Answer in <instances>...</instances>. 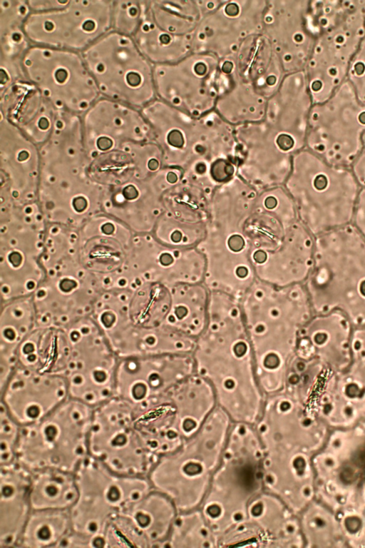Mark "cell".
I'll return each mask as SVG.
<instances>
[{
    "mask_svg": "<svg viewBox=\"0 0 365 548\" xmlns=\"http://www.w3.org/2000/svg\"><path fill=\"white\" fill-rule=\"evenodd\" d=\"M192 356L195 373L210 382L217 406L232 422L255 425L265 395L257 377L240 300L210 292L207 324Z\"/></svg>",
    "mask_w": 365,
    "mask_h": 548,
    "instance_id": "cell-1",
    "label": "cell"
},
{
    "mask_svg": "<svg viewBox=\"0 0 365 548\" xmlns=\"http://www.w3.org/2000/svg\"><path fill=\"white\" fill-rule=\"evenodd\" d=\"M259 385L264 395L284 389L299 335L313 312L304 284L276 287L256 280L240 300Z\"/></svg>",
    "mask_w": 365,
    "mask_h": 548,
    "instance_id": "cell-2",
    "label": "cell"
},
{
    "mask_svg": "<svg viewBox=\"0 0 365 548\" xmlns=\"http://www.w3.org/2000/svg\"><path fill=\"white\" fill-rule=\"evenodd\" d=\"M312 310L341 308L365 325V239L351 225L314 237L312 270L304 283Z\"/></svg>",
    "mask_w": 365,
    "mask_h": 548,
    "instance_id": "cell-3",
    "label": "cell"
},
{
    "mask_svg": "<svg viewBox=\"0 0 365 548\" xmlns=\"http://www.w3.org/2000/svg\"><path fill=\"white\" fill-rule=\"evenodd\" d=\"M299 221L314 237L351 223L361 188L351 168L334 166L304 148L284 186Z\"/></svg>",
    "mask_w": 365,
    "mask_h": 548,
    "instance_id": "cell-4",
    "label": "cell"
},
{
    "mask_svg": "<svg viewBox=\"0 0 365 548\" xmlns=\"http://www.w3.org/2000/svg\"><path fill=\"white\" fill-rule=\"evenodd\" d=\"M232 421L218 406L200 430L176 450L158 457L147 477L178 512L199 508L217 470Z\"/></svg>",
    "mask_w": 365,
    "mask_h": 548,
    "instance_id": "cell-5",
    "label": "cell"
},
{
    "mask_svg": "<svg viewBox=\"0 0 365 548\" xmlns=\"http://www.w3.org/2000/svg\"><path fill=\"white\" fill-rule=\"evenodd\" d=\"M263 455L254 425L232 422L220 463L199 507L218 539L246 518L250 502L264 490Z\"/></svg>",
    "mask_w": 365,
    "mask_h": 548,
    "instance_id": "cell-6",
    "label": "cell"
},
{
    "mask_svg": "<svg viewBox=\"0 0 365 548\" xmlns=\"http://www.w3.org/2000/svg\"><path fill=\"white\" fill-rule=\"evenodd\" d=\"M251 209L250 203L237 196L223 195L211 201L207 233L196 246L205 260L202 283L210 292L240 300L257 280L244 233Z\"/></svg>",
    "mask_w": 365,
    "mask_h": 548,
    "instance_id": "cell-7",
    "label": "cell"
},
{
    "mask_svg": "<svg viewBox=\"0 0 365 548\" xmlns=\"http://www.w3.org/2000/svg\"><path fill=\"white\" fill-rule=\"evenodd\" d=\"M319 31L304 68L313 103L346 80L365 36V0H313Z\"/></svg>",
    "mask_w": 365,
    "mask_h": 548,
    "instance_id": "cell-8",
    "label": "cell"
},
{
    "mask_svg": "<svg viewBox=\"0 0 365 548\" xmlns=\"http://www.w3.org/2000/svg\"><path fill=\"white\" fill-rule=\"evenodd\" d=\"M93 411V407L69 397L42 420L22 427L16 462L31 472L56 469L75 473L89 456Z\"/></svg>",
    "mask_w": 365,
    "mask_h": 548,
    "instance_id": "cell-9",
    "label": "cell"
},
{
    "mask_svg": "<svg viewBox=\"0 0 365 548\" xmlns=\"http://www.w3.org/2000/svg\"><path fill=\"white\" fill-rule=\"evenodd\" d=\"M78 497L69 509L71 531L103 547L108 521L139 500L153 488L147 476L113 472L88 456L75 472Z\"/></svg>",
    "mask_w": 365,
    "mask_h": 548,
    "instance_id": "cell-10",
    "label": "cell"
},
{
    "mask_svg": "<svg viewBox=\"0 0 365 548\" xmlns=\"http://www.w3.org/2000/svg\"><path fill=\"white\" fill-rule=\"evenodd\" d=\"M81 54L101 96L138 109L157 98L153 65L133 37L110 30Z\"/></svg>",
    "mask_w": 365,
    "mask_h": 548,
    "instance_id": "cell-11",
    "label": "cell"
},
{
    "mask_svg": "<svg viewBox=\"0 0 365 548\" xmlns=\"http://www.w3.org/2000/svg\"><path fill=\"white\" fill-rule=\"evenodd\" d=\"M68 349L61 375L70 398L96 407L115 395L118 357L91 316L64 326Z\"/></svg>",
    "mask_w": 365,
    "mask_h": 548,
    "instance_id": "cell-12",
    "label": "cell"
},
{
    "mask_svg": "<svg viewBox=\"0 0 365 548\" xmlns=\"http://www.w3.org/2000/svg\"><path fill=\"white\" fill-rule=\"evenodd\" d=\"M364 133L365 103L346 79L328 99L313 103L306 148L330 164L351 168Z\"/></svg>",
    "mask_w": 365,
    "mask_h": 548,
    "instance_id": "cell-13",
    "label": "cell"
},
{
    "mask_svg": "<svg viewBox=\"0 0 365 548\" xmlns=\"http://www.w3.org/2000/svg\"><path fill=\"white\" fill-rule=\"evenodd\" d=\"M21 71L56 111L83 115L101 96L81 54L31 45Z\"/></svg>",
    "mask_w": 365,
    "mask_h": 548,
    "instance_id": "cell-14",
    "label": "cell"
},
{
    "mask_svg": "<svg viewBox=\"0 0 365 548\" xmlns=\"http://www.w3.org/2000/svg\"><path fill=\"white\" fill-rule=\"evenodd\" d=\"M153 81L158 99L198 118L215 111L232 78L214 54L192 53L176 63L153 65Z\"/></svg>",
    "mask_w": 365,
    "mask_h": 548,
    "instance_id": "cell-15",
    "label": "cell"
},
{
    "mask_svg": "<svg viewBox=\"0 0 365 548\" xmlns=\"http://www.w3.org/2000/svg\"><path fill=\"white\" fill-rule=\"evenodd\" d=\"M88 450L90 457L123 475L147 476L158 460L134 427L132 405L115 396L93 408Z\"/></svg>",
    "mask_w": 365,
    "mask_h": 548,
    "instance_id": "cell-16",
    "label": "cell"
},
{
    "mask_svg": "<svg viewBox=\"0 0 365 548\" xmlns=\"http://www.w3.org/2000/svg\"><path fill=\"white\" fill-rule=\"evenodd\" d=\"M113 1L69 0L63 8L30 12L23 24L31 45L81 53L112 30Z\"/></svg>",
    "mask_w": 365,
    "mask_h": 548,
    "instance_id": "cell-17",
    "label": "cell"
},
{
    "mask_svg": "<svg viewBox=\"0 0 365 548\" xmlns=\"http://www.w3.org/2000/svg\"><path fill=\"white\" fill-rule=\"evenodd\" d=\"M194 373L192 355L118 358L114 396L135 408H150L165 402L173 387Z\"/></svg>",
    "mask_w": 365,
    "mask_h": 548,
    "instance_id": "cell-18",
    "label": "cell"
},
{
    "mask_svg": "<svg viewBox=\"0 0 365 548\" xmlns=\"http://www.w3.org/2000/svg\"><path fill=\"white\" fill-rule=\"evenodd\" d=\"M267 2L263 34L286 73L304 71L319 31L312 0Z\"/></svg>",
    "mask_w": 365,
    "mask_h": 548,
    "instance_id": "cell-19",
    "label": "cell"
},
{
    "mask_svg": "<svg viewBox=\"0 0 365 548\" xmlns=\"http://www.w3.org/2000/svg\"><path fill=\"white\" fill-rule=\"evenodd\" d=\"M279 133L264 120L234 126L237 175L258 191L284 186L291 172Z\"/></svg>",
    "mask_w": 365,
    "mask_h": 548,
    "instance_id": "cell-20",
    "label": "cell"
},
{
    "mask_svg": "<svg viewBox=\"0 0 365 548\" xmlns=\"http://www.w3.org/2000/svg\"><path fill=\"white\" fill-rule=\"evenodd\" d=\"M81 121L87 154L93 158L129 143L153 141L140 109L103 96L81 115Z\"/></svg>",
    "mask_w": 365,
    "mask_h": 548,
    "instance_id": "cell-21",
    "label": "cell"
},
{
    "mask_svg": "<svg viewBox=\"0 0 365 548\" xmlns=\"http://www.w3.org/2000/svg\"><path fill=\"white\" fill-rule=\"evenodd\" d=\"M68 398L63 376L19 365L1 384V406L21 427L42 420Z\"/></svg>",
    "mask_w": 365,
    "mask_h": 548,
    "instance_id": "cell-22",
    "label": "cell"
},
{
    "mask_svg": "<svg viewBox=\"0 0 365 548\" xmlns=\"http://www.w3.org/2000/svg\"><path fill=\"white\" fill-rule=\"evenodd\" d=\"M240 1H221L205 14L194 32L193 53H208L222 59L237 53L248 37L263 31V15L267 1L262 6L240 5Z\"/></svg>",
    "mask_w": 365,
    "mask_h": 548,
    "instance_id": "cell-23",
    "label": "cell"
},
{
    "mask_svg": "<svg viewBox=\"0 0 365 548\" xmlns=\"http://www.w3.org/2000/svg\"><path fill=\"white\" fill-rule=\"evenodd\" d=\"M212 194L185 179L163 197L162 243L178 248L196 247L205 237Z\"/></svg>",
    "mask_w": 365,
    "mask_h": 548,
    "instance_id": "cell-24",
    "label": "cell"
},
{
    "mask_svg": "<svg viewBox=\"0 0 365 548\" xmlns=\"http://www.w3.org/2000/svg\"><path fill=\"white\" fill-rule=\"evenodd\" d=\"M314 236L298 220L272 251H255L251 262L256 278L276 287L304 284L314 261Z\"/></svg>",
    "mask_w": 365,
    "mask_h": 548,
    "instance_id": "cell-25",
    "label": "cell"
},
{
    "mask_svg": "<svg viewBox=\"0 0 365 548\" xmlns=\"http://www.w3.org/2000/svg\"><path fill=\"white\" fill-rule=\"evenodd\" d=\"M298 220L294 202L283 186L259 191L244 226L251 254L277 248Z\"/></svg>",
    "mask_w": 365,
    "mask_h": 548,
    "instance_id": "cell-26",
    "label": "cell"
},
{
    "mask_svg": "<svg viewBox=\"0 0 365 548\" xmlns=\"http://www.w3.org/2000/svg\"><path fill=\"white\" fill-rule=\"evenodd\" d=\"M0 114L36 145H41L51 133L56 110L23 77L0 88Z\"/></svg>",
    "mask_w": 365,
    "mask_h": 548,
    "instance_id": "cell-27",
    "label": "cell"
},
{
    "mask_svg": "<svg viewBox=\"0 0 365 548\" xmlns=\"http://www.w3.org/2000/svg\"><path fill=\"white\" fill-rule=\"evenodd\" d=\"M313 105L304 71L287 73L268 99L264 121L277 132L305 143Z\"/></svg>",
    "mask_w": 365,
    "mask_h": 548,
    "instance_id": "cell-28",
    "label": "cell"
},
{
    "mask_svg": "<svg viewBox=\"0 0 365 548\" xmlns=\"http://www.w3.org/2000/svg\"><path fill=\"white\" fill-rule=\"evenodd\" d=\"M0 470V547H17L32 510L31 471L17 462Z\"/></svg>",
    "mask_w": 365,
    "mask_h": 548,
    "instance_id": "cell-29",
    "label": "cell"
},
{
    "mask_svg": "<svg viewBox=\"0 0 365 548\" xmlns=\"http://www.w3.org/2000/svg\"><path fill=\"white\" fill-rule=\"evenodd\" d=\"M168 397L175 410L178 433L184 442L200 430L217 406L212 387L196 373L173 387Z\"/></svg>",
    "mask_w": 365,
    "mask_h": 548,
    "instance_id": "cell-30",
    "label": "cell"
},
{
    "mask_svg": "<svg viewBox=\"0 0 365 548\" xmlns=\"http://www.w3.org/2000/svg\"><path fill=\"white\" fill-rule=\"evenodd\" d=\"M30 12L27 0H0V88L24 77L21 59L31 44L23 24Z\"/></svg>",
    "mask_w": 365,
    "mask_h": 548,
    "instance_id": "cell-31",
    "label": "cell"
},
{
    "mask_svg": "<svg viewBox=\"0 0 365 548\" xmlns=\"http://www.w3.org/2000/svg\"><path fill=\"white\" fill-rule=\"evenodd\" d=\"M291 514L279 498L263 490L250 502L245 519L258 532L262 547H297L293 541L297 524Z\"/></svg>",
    "mask_w": 365,
    "mask_h": 548,
    "instance_id": "cell-32",
    "label": "cell"
},
{
    "mask_svg": "<svg viewBox=\"0 0 365 548\" xmlns=\"http://www.w3.org/2000/svg\"><path fill=\"white\" fill-rule=\"evenodd\" d=\"M121 512L131 520L148 547H163L178 510L170 497L152 489Z\"/></svg>",
    "mask_w": 365,
    "mask_h": 548,
    "instance_id": "cell-33",
    "label": "cell"
},
{
    "mask_svg": "<svg viewBox=\"0 0 365 548\" xmlns=\"http://www.w3.org/2000/svg\"><path fill=\"white\" fill-rule=\"evenodd\" d=\"M1 382L16 367L15 355L19 345L37 326L36 310L32 296L1 303Z\"/></svg>",
    "mask_w": 365,
    "mask_h": 548,
    "instance_id": "cell-34",
    "label": "cell"
},
{
    "mask_svg": "<svg viewBox=\"0 0 365 548\" xmlns=\"http://www.w3.org/2000/svg\"><path fill=\"white\" fill-rule=\"evenodd\" d=\"M171 302L164 326L197 339L208 320L210 291L202 283L170 287Z\"/></svg>",
    "mask_w": 365,
    "mask_h": 548,
    "instance_id": "cell-35",
    "label": "cell"
},
{
    "mask_svg": "<svg viewBox=\"0 0 365 548\" xmlns=\"http://www.w3.org/2000/svg\"><path fill=\"white\" fill-rule=\"evenodd\" d=\"M193 38L194 33L175 35L163 30L148 17L146 10L133 36L140 51L153 65L176 63L191 54Z\"/></svg>",
    "mask_w": 365,
    "mask_h": 548,
    "instance_id": "cell-36",
    "label": "cell"
},
{
    "mask_svg": "<svg viewBox=\"0 0 365 548\" xmlns=\"http://www.w3.org/2000/svg\"><path fill=\"white\" fill-rule=\"evenodd\" d=\"M78 497L75 474L56 469L31 472L29 497L33 509H70Z\"/></svg>",
    "mask_w": 365,
    "mask_h": 548,
    "instance_id": "cell-37",
    "label": "cell"
},
{
    "mask_svg": "<svg viewBox=\"0 0 365 548\" xmlns=\"http://www.w3.org/2000/svg\"><path fill=\"white\" fill-rule=\"evenodd\" d=\"M71 532L69 509H33L17 547H59Z\"/></svg>",
    "mask_w": 365,
    "mask_h": 548,
    "instance_id": "cell-38",
    "label": "cell"
},
{
    "mask_svg": "<svg viewBox=\"0 0 365 548\" xmlns=\"http://www.w3.org/2000/svg\"><path fill=\"white\" fill-rule=\"evenodd\" d=\"M163 547H218V536L200 508L178 512Z\"/></svg>",
    "mask_w": 365,
    "mask_h": 548,
    "instance_id": "cell-39",
    "label": "cell"
},
{
    "mask_svg": "<svg viewBox=\"0 0 365 548\" xmlns=\"http://www.w3.org/2000/svg\"><path fill=\"white\" fill-rule=\"evenodd\" d=\"M103 538V547H148L131 520L123 512L108 521Z\"/></svg>",
    "mask_w": 365,
    "mask_h": 548,
    "instance_id": "cell-40",
    "label": "cell"
},
{
    "mask_svg": "<svg viewBox=\"0 0 365 548\" xmlns=\"http://www.w3.org/2000/svg\"><path fill=\"white\" fill-rule=\"evenodd\" d=\"M147 1H113L112 30L133 37L146 10Z\"/></svg>",
    "mask_w": 365,
    "mask_h": 548,
    "instance_id": "cell-41",
    "label": "cell"
},
{
    "mask_svg": "<svg viewBox=\"0 0 365 548\" xmlns=\"http://www.w3.org/2000/svg\"><path fill=\"white\" fill-rule=\"evenodd\" d=\"M21 426L14 421L1 406L0 412V464L8 465L16 462V449Z\"/></svg>",
    "mask_w": 365,
    "mask_h": 548,
    "instance_id": "cell-42",
    "label": "cell"
},
{
    "mask_svg": "<svg viewBox=\"0 0 365 548\" xmlns=\"http://www.w3.org/2000/svg\"><path fill=\"white\" fill-rule=\"evenodd\" d=\"M346 79L359 99L365 103V36L352 59Z\"/></svg>",
    "mask_w": 365,
    "mask_h": 548,
    "instance_id": "cell-43",
    "label": "cell"
},
{
    "mask_svg": "<svg viewBox=\"0 0 365 548\" xmlns=\"http://www.w3.org/2000/svg\"><path fill=\"white\" fill-rule=\"evenodd\" d=\"M351 224L365 239V186H361Z\"/></svg>",
    "mask_w": 365,
    "mask_h": 548,
    "instance_id": "cell-44",
    "label": "cell"
},
{
    "mask_svg": "<svg viewBox=\"0 0 365 548\" xmlns=\"http://www.w3.org/2000/svg\"><path fill=\"white\" fill-rule=\"evenodd\" d=\"M69 0H27L31 12L47 11L61 9L66 6Z\"/></svg>",
    "mask_w": 365,
    "mask_h": 548,
    "instance_id": "cell-45",
    "label": "cell"
},
{
    "mask_svg": "<svg viewBox=\"0 0 365 548\" xmlns=\"http://www.w3.org/2000/svg\"><path fill=\"white\" fill-rule=\"evenodd\" d=\"M362 148L351 166L354 176L361 186H365V133L362 138Z\"/></svg>",
    "mask_w": 365,
    "mask_h": 548,
    "instance_id": "cell-46",
    "label": "cell"
},
{
    "mask_svg": "<svg viewBox=\"0 0 365 548\" xmlns=\"http://www.w3.org/2000/svg\"><path fill=\"white\" fill-rule=\"evenodd\" d=\"M361 520L356 517H350L346 519L345 526L349 532L354 533L358 532L361 527Z\"/></svg>",
    "mask_w": 365,
    "mask_h": 548,
    "instance_id": "cell-47",
    "label": "cell"
},
{
    "mask_svg": "<svg viewBox=\"0 0 365 548\" xmlns=\"http://www.w3.org/2000/svg\"><path fill=\"white\" fill-rule=\"evenodd\" d=\"M341 479L344 483L349 484L354 480V472L350 468H346L341 472Z\"/></svg>",
    "mask_w": 365,
    "mask_h": 548,
    "instance_id": "cell-48",
    "label": "cell"
},
{
    "mask_svg": "<svg viewBox=\"0 0 365 548\" xmlns=\"http://www.w3.org/2000/svg\"><path fill=\"white\" fill-rule=\"evenodd\" d=\"M356 462L359 466L365 467V447L357 453Z\"/></svg>",
    "mask_w": 365,
    "mask_h": 548,
    "instance_id": "cell-49",
    "label": "cell"
},
{
    "mask_svg": "<svg viewBox=\"0 0 365 548\" xmlns=\"http://www.w3.org/2000/svg\"><path fill=\"white\" fill-rule=\"evenodd\" d=\"M314 522L319 527H323L325 524L324 521L319 517L315 518Z\"/></svg>",
    "mask_w": 365,
    "mask_h": 548,
    "instance_id": "cell-50",
    "label": "cell"
},
{
    "mask_svg": "<svg viewBox=\"0 0 365 548\" xmlns=\"http://www.w3.org/2000/svg\"><path fill=\"white\" fill-rule=\"evenodd\" d=\"M325 462L329 466H331L334 464L333 460L331 459H330V458L327 459Z\"/></svg>",
    "mask_w": 365,
    "mask_h": 548,
    "instance_id": "cell-51",
    "label": "cell"
}]
</instances>
